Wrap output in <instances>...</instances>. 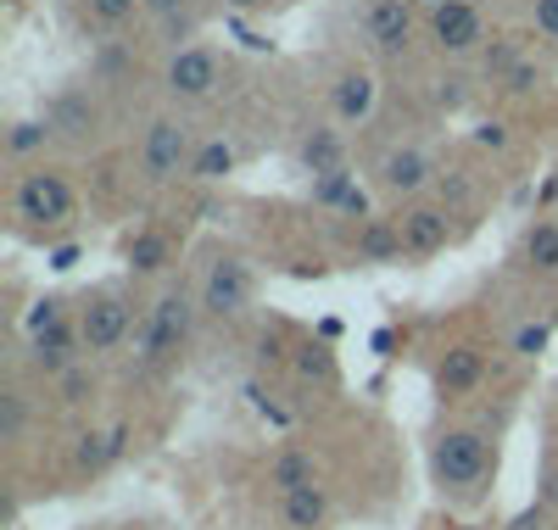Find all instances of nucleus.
Instances as JSON below:
<instances>
[{"instance_id":"nucleus-28","label":"nucleus","mask_w":558,"mask_h":530,"mask_svg":"<svg viewBox=\"0 0 558 530\" xmlns=\"http://www.w3.org/2000/svg\"><path fill=\"white\" fill-rule=\"evenodd\" d=\"M28 413H34V397L23 392V385H12V392L0 397V442H23Z\"/></svg>"},{"instance_id":"nucleus-26","label":"nucleus","mask_w":558,"mask_h":530,"mask_svg":"<svg viewBox=\"0 0 558 530\" xmlns=\"http://www.w3.org/2000/svg\"><path fill=\"white\" fill-rule=\"evenodd\" d=\"M57 140V129L45 123V118H17L12 129H7V157L12 162H28V157H39L45 146Z\"/></svg>"},{"instance_id":"nucleus-32","label":"nucleus","mask_w":558,"mask_h":530,"mask_svg":"<svg viewBox=\"0 0 558 530\" xmlns=\"http://www.w3.org/2000/svg\"><path fill=\"white\" fill-rule=\"evenodd\" d=\"M547 341H553V318H531V324H520L514 329V358H542L547 352Z\"/></svg>"},{"instance_id":"nucleus-17","label":"nucleus","mask_w":558,"mask_h":530,"mask_svg":"<svg viewBox=\"0 0 558 530\" xmlns=\"http://www.w3.org/2000/svg\"><path fill=\"white\" fill-rule=\"evenodd\" d=\"M352 257H357L363 268H391V263H402L408 246H402L397 218H386V213L363 218V224H357V240H352Z\"/></svg>"},{"instance_id":"nucleus-27","label":"nucleus","mask_w":558,"mask_h":530,"mask_svg":"<svg viewBox=\"0 0 558 530\" xmlns=\"http://www.w3.org/2000/svg\"><path fill=\"white\" fill-rule=\"evenodd\" d=\"M78 318V302L73 297H39L28 313H23V341L28 335H45V329H62V324H73Z\"/></svg>"},{"instance_id":"nucleus-3","label":"nucleus","mask_w":558,"mask_h":530,"mask_svg":"<svg viewBox=\"0 0 558 530\" xmlns=\"http://www.w3.org/2000/svg\"><path fill=\"white\" fill-rule=\"evenodd\" d=\"M202 140L191 134V123L162 112L146 123V134H140V146H134V173L146 190H168L179 179H191V157H196Z\"/></svg>"},{"instance_id":"nucleus-19","label":"nucleus","mask_w":558,"mask_h":530,"mask_svg":"<svg viewBox=\"0 0 558 530\" xmlns=\"http://www.w3.org/2000/svg\"><path fill=\"white\" fill-rule=\"evenodd\" d=\"M123 453H129V430H123V424H112V430H84L78 447H73V469L96 480V474H107Z\"/></svg>"},{"instance_id":"nucleus-4","label":"nucleus","mask_w":558,"mask_h":530,"mask_svg":"<svg viewBox=\"0 0 558 530\" xmlns=\"http://www.w3.org/2000/svg\"><path fill=\"white\" fill-rule=\"evenodd\" d=\"M73 213H78V196H73V179L62 173V168H23L17 173V184H12V218L23 224V229H62V224H73Z\"/></svg>"},{"instance_id":"nucleus-40","label":"nucleus","mask_w":558,"mask_h":530,"mask_svg":"<svg viewBox=\"0 0 558 530\" xmlns=\"http://www.w3.org/2000/svg\"><path fill=\"white\" fill-rule=\"evenodd\" d=\"M441 7H447V0H418V12H425V17H430V12H441Z\"/></svg>"},{"instance_id":"nucleus-36","label":"nucleus","mask_w":558,"mask_h":530,"mask_svg":"<svg viewBox=\"0 0 558 530\" xmlns=\"http://www.w3.org/2000/svg\"><path fill=\"white\" fill-rule=\"evenodd\" d=\"M531 23L542 39H558V0H531Z\"/></svg>"},{"instance_id":"nucleus-38","label":"nucleus","mask_w":558,"mask_h":530,"mask_svg":"<svg viewBox=\"0 0 558 530\" xmlns=\"http://www.w3.org/2000/svg\"><path fill=\"white\" fill-rule=\"evenodd\" d=\"M73 257H78V246H57L51 252V268H73Z\"/></svg>"},{"instance_id":"nucleus-35","label":"nucleus","mask_w":558,"mask_h":530,"mask_svg":"<svg viewBox=\"0 0 558 530\" xmlns=\"http://www.w3.org/2000/svg\"><path fill=\"white\" fill-rule=\"evenodd\" d=\"M536 84H542V68H536V62H520V68L508 73V79H502L497 89H502V95H531Z\"/></svg>"},{"instance_id":"nucleus-24","label":"nucleus","mask_w":558,"mask_h":530,"mask_svg":"<svg viewBox=\"0 0 558 530\" xmlns=\"http://www.w3.org/2000/svg\"><path fill=\"white\" fill-rule=\"evenodd\" d=\"M101 397V374L89 369V358L78 363V369H68L62 380H51V402L62 408V413H73V408H89Z\"/></svg>"},{"instance_id":"nucleus-12","label":"nucleus","mask_w":558,"mask_h":530,"mask_svg":"<svg viewBox=\"0 0 558 530\" xmlns=\"http://www.w3.org/2000/svg\"><path fill=\"white\" fill-rule=\"evenodd\" d=\"M23 352H28V369H34L39 380H62L68 369H78V363L89 358V352H84V335H78V318H73V324H62V329L28 335Z\"/></svg>"},{"instance_id":"nucleus-14","label":"nucleus","mask_w":558,"mask_h":530,"mask_svg":"<svg viewBox=\"0 0 558 530\" xmlns=\"http://www.w3.org/2000/svg\"><path fill=\"white\" fill-rule=\"evenodd\" d=\"M375 101H380V79L368 73V68L347 62V68L330 79V118H336V123H363L368 112H375Z\"/></svg>"},{"instance_id":"nucleus-5","label":"nucleus","mask_w":558,"mask_h":530,"mask_svg":"<svg viewBox=\"0 0 558 530\" xmlns=\"http://www.w3.org/2000/svg\"><path fill=\"white\" fill-rule=\"evenodd\" d=\"M140 313L123 297V285H96L84 302H78V335H84V352L89 358H112L134 341Z\"/></svg>"},{"instance_id":"nucleus-21","label":"nucleus","mask_w":558,"mask_h":530,"mask_svg":"<svg viewBox=\"0 0 558 530\" xmlns=\"http://www.w3.org/2000/svg\"><path fill=\"white\" fill-rule=\"evenodd\" d=\"M268 486L274 497H286V492H302V486H318V458L307 447H279L268 458Z\"/></svg>"},{"instance_id":"nucleus-33","label":"nucleus","mask_w":558,"mask_h":530,"mask_svg":"<svg viewBox=\"0 0 558 530\" xmlns=\"http://www.w3.org/2000/svg\"><path fill=\"white\" fill-rule=\"evenodd\" d=\"M296 369H302L307 380L318 374L324 385H330V380H336V358H330V352H324V347H302V358H296Z\"/></svg>"},{"instance_id":"nucleus-9","label":"nucleus","mask_w":558,"mask_h":530,"mask_svg":"<svg viewBox=\"0 0 558 530\" xmlns=\"http://www.w3.org/2000/svg\"><path fill=\"white\" fill-rule=\"evenodd\" d=\"M425 39L436 45V57L447 62H470L492 45V23L481 12V0H447L441 12L425 17Z\"/></svg>"},{"instance_id":"nucleus-10","label":"nucleus","mask_w":558,"mask_h":530,"mask_svg":"<svg viewBox=\"0 0 558 530\" xmlns=\"http://www.w3.org/2000/svg\"><path fill=\"white\" fill-rule=\"evenodd\" d=\"M436 179H441V162L418 146V140H402V146H391L375 162V190L386 202H397V207L425 202V190H436Z\"/></svg>"},{"instance_id":"nucleus-7","label":"nucleus","mask_w":558,"mask_h":530,"mask_svg":"<svg viewBox=\"0 0 558 530\" xmlns=\"http://www.w3.org/2000/svg\"><path fill=\"white\" fill-rule=\"evenodd\" d=\"M418 23H425L418 0H357V45L375 51V57H386V62L408 57Z\"/></svg>"},{"instance_id":"nucleus-8","label":"nucleus","mask_w":558,"mask_h":530,"mask_svg":"<svg viewBox=\"0 0 558 530\" xmlns=\"http://www.w3.org/2000/svg\"><path fill=\"white\" fill-rule=\"evenodd\" d=\"M223 73H229V57H218L213 45L196 39V45H179V51L162 62V89L179 107H202L223 89Z\"/></svg>"},{"instance_id":"nucleus-22","label":"nucleus","mask_w":558,"mask_h":530,"mask_svg":"<svg viewBox=\"0 0 558 530\" xmlns=\"http://www.w3.org/2000/svg\"><path fill=\"white\" fill-rule=\"evenodd\" d=\"M45 123L57 129V140H89V134H96V107H89L84 95L62 89L57 101L45 107Z\"/></svg>"},{"instance_id":"nucleus-20","label":"nucleus","mask_w":558,"mask_h":530,"mask_svg":"<svg viewBox=\"0 0 558 530\" xmlns=\"http://www.w3.org/2000/svg\"><path fill=\"white\" fill-rule=\"evenodd\" d=\"M330 519H336V497L324 486H302L279 497V525L286 530H330Z\"/></svg>"},{"instance_id":"nucleus-13","label":"nucleus","mask_w":558,"mask_h":530,"mask_svg":"<svg viewBox=\"0 0 558 530\" xmlns=\"http://www.w3.org/2000/svg\"><path fill=\"white\" fill-rule=\"evenodd\" d=\"M430 380H436V397L441 402L470 397V392H481V380H486V352L475 341H458V347H447L436 358V374Z\"/></svg>"},{"instance_id":"nucleus-34","label":"nucleus","mask_w":558,"mask_h":530,"mask_svg":"<svg viewBox=\"0 0 558 530\" xmlns=\"http://www.w3.org/2000/svg\"><path fill=\"white\" fill-rule=\"evenodd\" d=\"M463 101H470V79H458V73H452V79L436 84V107H441V112H458Z\"/></svg>"},{"instance_id":"nucleus-15","label":"nucleus","mask_w":558,"mask_h":530,"mask_svg":"<svg viewBox=\"0 0 558 530\" xmlns=\"http://www.w3.org/2000/svg\"><path fill=\"white\" fill-rule=\"evenodd\" d=\"M296 168H302L307 179L347 168V134H341V123H307V129L296 134Z\"/></svg>"},{"instance_id":"nucleus-16","label":"nucleus","mask_w":558,"mask_h":530,"mask_svg":"<svg viewBox=\"0 0 558 530\" xmlns=\"http://www.w3.org/2000/svg\"><path fill=\"white\" fill-rule=\"evenodd\" d=\"M173 263H179V246L162 229H134L123 240V268L134 279H162V274H173Z\"/></svg>"},{"instance_id":"nucleus-23","label":"nucleus","mask_w":558,"mask_h":530,"mask_svg":"<svg viewBox=\"0 0 558 530\" xmlns=\"http://www.w3.org/2000/svg\"><path fill=\"white\" fill-rule=\"evenodd\" d=\"M235 162H241V152L229 146L223 134H207L202 146H196V157H191V179L196 184H223L229 173H235Z\"/></svg>"},{"instance_id":"nucleus-1","label":"nucleus","mask_w":558,"mask_h":530,"mask_svg":"<svg viewBox=\"0 0 558 530\" xmlns=\"http://www.w3.org/2000/svg\"><path fill=\"white\" fill-rule=\"evenodd\" d=\"M202 297L196 285L168 279L162 291L151 297V308H140V329H134V374H157L168 363H179V352L196 341V324H202Z\"/></svg>"},{"instance_id":"nucleus-37","label":"nucleus","mask_w":558,"mask_h":530,"mask_svg":"<svg viewBox=\"0 0 558 530\" xmlns=\"http://www.w3.org/2000/svg\"><path fill=\"white\" fill-rule=\"evenodd\" d=\"M475 146H486V152H502V146H508V123L486 118V123L475 129Z\"/></svg>"},{"instance_id":"nucleus-18","label":"nucleus","mask_w":558,"mask_h":530,"mask_svg":"<svg viewBox=\"0 0 558 530\" xmlns=\"http://www.w3.org/2000/svg\"><path fill=\"white\" fill-rule=\"evenodd\" d=\"M514 263L536 279H558V218H531L520 234V252Z\"/></svg>"},{"instance_id":"nucleus-11","label":"nucleus","mask_w":558,"mask_h":530,"mask_svg":"<svg viewBox=\"0 0 558 530\" xmlns=\"http://www.w3.org/2000/svg\"><path fill=\"white\" fill-rule=\"evenodd\" d=\"M391 218H397V229H402V246H408L413 263H425V257H436V252L452 246V213H447L441 202H408V207H397Z\"/></svg>"},{"instance_id":"nucleus-25","label":"nucleus","mask_w":558,"mask_h":530,"mask_svg":"<svg viewBox=\"0 0 558 530\" xmlns=\"http://www.w3.org/2000/svg\"><path fill=\"white\" fill-rule=\"evenodd\" d=\"M475 62H481V84H502L508 73H514L520 62H531V57H525V39L520 34H492V45H486Z\"/></svg>"},{"instance_id":"nucleus-39","label":"nucleus","mask_w":558,"mask_h":530,"mask_svg":"<svg viewBox=\"0 0 558 530\" xmlns=\"http://www.w3.org/2000/svg\"><path fill=\"white\" fill-rule=\"evenodd\" d=\"M223 7H229V12H263L268 0H223Z\"/></svg>"},{"instance_id":"nucleus-31","label":"nucleus","mask_w":558,"mask_h":530,"mask_svg":"<svg viewBox=\"0 0 558 530\" xmlns=\"http://www.w3.org/2000/svg\"><path fill=\"white\" fill-rule=\"evenodd\" d=\"M140 12H146L157 28H168V23L196 17V12H207V7H202V0H140Z\"/></svg>"},{"instance_id":"nucleus-29","label":"nucleus","mask_w":558,"mask_h":530,"mask_svg":"<svg viewBox=\"0 0 558 530\" xmlns=\"http://www.w3.org/2000/svg\"><path fill=\"white\" fill-rule=\"evenodd\" d=\"M436 196H441V207L458 218V213H470V202H475V184H470V173H463V168H441V179H436Z\"/></svg>"},{"instance_id":"nucleus-30","label":"nucleus","mask_w":558,"mask_h":530,"mask_svg":"<svg viewBox=\"0 0 558 530\" xmlns=\"http://www.w3.org/2000/svg\"><path fill=\"white\" fill-rule=\"evenodd\" d=\"M84 12H89V23H101V28H123V23H134L140 0H84Z\"/></svg>"},{"instance_id":"nucleus-2","label":"nucleus","mask_w":558,"mask_h":530,"mask_svg":"<svg viewBox=\"0 0 558 530\" xmlns=\"http://www.w3.org/2000/svg\"><path fill=\"white\" fill-rule=\"evenodd\" d=\"M497 474V442L475 424H447L430 436V480L447 503H481Z\"/></svg>"},{"instance_id":"nucleus-6","label":"nucleus","mask_w":558,"mask_h":530,"mask_svg":"<svg viewBox=\"0 0 558 530\" xmlns=\"http://www.w3.org/2000/svg\"><path fill=\"white\" fill-rule=\"evenodd\" d=\"M196 297H202V313H207V318L235 324V318H246L252 302H257V274H252L246 257L218 252V257L202 268V279H196Z\"/></svg>"}]
</instances>
